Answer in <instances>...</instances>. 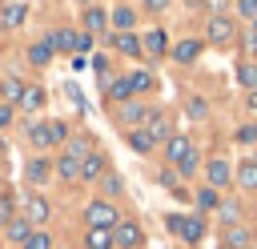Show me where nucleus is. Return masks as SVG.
<instances>
[{
    "mask_svg": "<svg viewBox=\"0 0 257 249\" xmlns=\"http://www.w3.org/2000/svg\"><path fill=\"white\" fill-rule=\"evenodd\" d=\"M56 173H60L64 181H72V177H80V161H76V157H60V161H56Z\"/></svg>",
    "mask_w": 257,
    "mask_h": 249,
    "instance_id": "nucleus-24",
    "label": "nucleus"
},
{
    "mask_svg": "<svg viewBox=\"0 0 257 249\" xmlns=\"http://www.w3.org/2000/svg\"><path fill=\"white\" fill-rule=\"evenodd\" d=\"M84 249H112V233H108V229H88Z\"/></svg>",
    "mask_w": 257,
    "mask_h": 249,
    "instance_id": "nucleus-19",
    "label": "nucleus"
},
{
    "mask_svg": "<svg viewBox=\"0 0 257 249\" xmlns=\"http://www.w3.org/2000/svg\"><path fill=\"white\" fill-rule=\"evenodd\" d=\"M112 48H116V52H124V56H145V48H141V40H137L133 32L112 36Z\"/></svg>",
    "mask_w": 257,
    "mask_h": 249,
    "instance_id": "nucleus-9",
    "label": "nucleus"
},
{
    "mask_svg": "<svg viewBox=\"0 0 257 249\" xmlns=\"http://www.w3.org/2000/svg\"><path fill=\"white\" fill-rule=\"evenodd\" d=\"M253 32H257V20H253Z\"/></svg>",
    "mask_w": 257,
    "mask_h": 249,
    "instance_id": "nucleus-40",
    "label": "nucleus"
},
{
    "mask_svg": "<svg viewBox=\"0 0 257 249\" xmlns=\"http://www.w3.org/2000/svg\"><path fill=\"white\" fill-rule=\"evenodd\" d=\"M44 177H48V161L32 157V161H28V181H44Z\"/></svg>",
    "mask_w": 257,
    "mask_h": 249,
    "instance_id": "nucleus-27",
    "label": "nucleus"
},
{
    "mask_svg": "<svg viewBox=\"0 0 257 249\" xmlns=\"http://www.w3.org/2000/svg\"><path fill=\"white\" fill-rule=\"evenodd\" d=\"M141 241H145V233H141L137 221H116V229H112V245H120V249H137Z\"/></svg>",
    "mask_w": 257,
    "mask_h": 249,
    "instance_id": "nucleus-2",
    "label": "nucleus"
},
{
    "mask_svg": "<svg viewBox=\"0 0 257 249\" xmlns=\"http://www.w3.org/2000/svg\"><path fill=\"white\" fill-rule=\"evenodd\" d=\"M52 241H48V233H32L28 241H24V249H48Z\"/></svg>",
    "mask_w": 257,
    "mask_h": 249,
    "instance_id": "nucleus-33",
    "label": "nucleus"
},
{
    "mask_svg": "<svg viewBox=\"0 0 257 249\" xmlns=\"http://www.w3.org/2000/svg\"><path fill=\"white\" fill-rule=\"evenodd\" d=\"M84 217H88V225H92V229H112V225H116V209H112L108 201H92Z\"/></svg>",
    "mask_w": 257,
    "mask_h": 249,
    "instance_id": "nucleus-3",
    "label": "nucleus"
},
{
    "mask_svg": "<svg viewBox=\"0 0 257 249\" xmlns=\"http://www.w3.org/2000/svg\"><path fill=\"white\" fill-rule=\"evenodd\" d=\"M209 40H213V44H225V40H233V24H229L225 16H213V20H209Z\"/></svg>",
    "mask_w": 257,
    "mask_h": 249,
    "instance_id": "nucleus-8",
    "label": "nucleus"
},
{
    "mask_svg": "<svg viewBox=\"0 0 257 249\" xmlns=\"http://www.w3.org/2000/svg\"><path fill=\"white\" fill-rule=\"evenodd\" d=\"M128 145H133V149H137V153H149V149H153V145H157V141H153V137H149V129H133V137H128Z\"/></svg>",
    "mask_w": 257,
    "mask_h": 249,
    "instance_id": "nucleus-23",
    "label": "nucleus"
},
{
    "mask_svg": "<svg viewBox=\"0 0 257 249\" xmlns=\"http://www.w3.org/2000/svg\"><path fill=\"white\" fill-rule=\"evenodd\" d=\"M197 205H201V209H217V193H213V189H201V193H197Z\"/></svg>",
    "mask_w": 257,
    "mask_h": 249,
    "instance_id": "nucleus-32",
    "label": "nucleus"
},
{
    "mask_svg": "<svg viewBox=\"0 0 257 249\" xmlns=\"http://www.w3.org/2000/svg\"><path fill=\"white\" fill-rule=\"evenodd\" d=\"M104 20H108V8H100V4H88L84 8V24L88 28H104Z\"/></svg>",
    "mask_w": 257,
    "mask_h": 249,
    "instance_id": "nucleus-22",
    "label": "nucleus"
},
{
    "mask_svg": "<svg viewBox=\"0 0 257 249\" xmlns=\"http://www.w3.org/2000/svg\"><path fill=\"white\" fill-rule=\"evenodd\" d=\"M8 120H12V104H8V100H4V104H0V129H4V125H8Z\"/></svg>",
    "mask_w": 257,
    "mask_h": 249,
    "instance_id": "nucleus-37",
    "label": "nucleus"
},
{
    "mask_svg": "<svg viewBox=\"0 0 257 249\" xmlns=\"http://www.w3.org/2000/svg\"><path fill=\"white\" fill-rule=\"evenodd\" d=\"M28 60H32L36 68H44V64L52 60V44H48V40H40V44H32V48H28Z\"/></svg>",
    "mask_w": 257,
    "mask_h": 249,
    "instance_id": "nucleus-20",
    "label": "nucleus"
},
{
    "mask_svg": "<svg viewBox=\"0 0 257 249\" xmlns=\"http://www.w3.org/2000/svg\"><path fill=\"white\" fill-rule=\"evenodd\" d=\"M237 76H241V84H257V68H253V64H241Z\"/></svg>",
    "mask_w": 257,
    "mask_h": 249,
    "instance_id": "nucleus-34",
    "label": "nucleus"
},
{
    "mask_svg": "<svg viewBox=\"0 0 257 249\" xmlns=\"http://www.w3.org/2000/svg\"><path fill=\"white\" fill-rule=\"evenodd\" d=\"M169 229H177L189 245H197V241L205 237V221H201V217H177V213H173V217H169Z\"/></svg>",
    "mask_w": 257,
    "mask_h": 249,
    "instance_id": "nucleus-1",
    "label": "nucleus"
},
{
    "mask_svg": "<svg viewBox=\"0 0 257 249\" xmlns=\"http://www.w3.org/2000/svg\"><path fill=\"white\" fill-rule=\"evenodd\" d=\"M189 116H205V100L193 96V100H189Z\"/></svg>",
    "mask_w": 257,
    "mask_h": 249,
    "instance_id": "nucleus-36",
    "label": "nucleus"
},
{
    "mask_svg": "<svg viewBox=\"0 0 257 249\" xmlns=\"http://www.w3.org/2000/svg\"><path fill=\"white\" fill-rule=\"evenodd\" d=\"M108 96H112V100H124V104H128V100L137 96V88H133V80H128V76H120V80H112V84H108Z\"/></svg>",
    "mask_w": 257,
    "mask_h": 249,
    "instance_id": "nucleus-15",
    "label": "nucleus"
},
{
    "mask_svg": "<svg viewBox=\"0 0 257 249\" xmlns=\"http://www.w3.org/2000/svg\"><path fill=\"white\" fill-rule=\"evenodd\" d=\"M92 48V36H76V52H88Z\"/></svg>",
    "mask_w": 257,
    "mask_h": 249,
    "instance_id": "nucleus-38",
    "label": "nucleus"
},
{
    "mask_svg": "<svg viewBox=\"0 0 257 249\" xmlns=\"http://www.w3.org/2000/svg\"><path fill=\"white\" fill-rule=\"evenodd\" d=\"M237 185H241V189H257V161H245V165L237 169Z\"/></svg>",
    "mask_w": 257,
    "mask_h": 249,
    "instance_id": "nucleus-21",
    "label": "nucleus"
},
{
    "mask_svg": "<svg viewBox=\"0 0 257 249\" xmlns=\"http://www.w3.org/2000/svg\"><path fill=\"white\" fill-rule=\"evenodd\" d=\"M128 80H133V88H137V92H145V88H153V76H149V72H133Z\"/></svg>",
    "mask_w": 257,
    "mask_h": 249,
    "instance_id": "nucleus-31",
    "label": "nucleus"
},
{
    "mask_svg": "<svg viewBox=\"0 0 257 249\" xmlns=\"http://www.w3.org/2000/svg\"><path fill=\"white\" fill-rule=\"evenodd\" d=\"M205 177H209V185H213V189H225L233 173H229V165H225V157H213V161H209V169H205Z\"/></svg>",
    "mask_w": 257,
    "mask_h": 249,
    "instance_id": "nucleus-4",
    "label": "nucleus"
},
{
    "mask_svg": "<svg viewBox=\"0 0 257 249\" xmlns=\"http://www.w3.org/2000/svg\"><path fill=\"white\" fill-rule=\"evenodd\" d=\"M48 44H52V52H68V48H76V32H68V28H56V32L48 36Z\"/></svg>",
    "mask_w": 257,
    "mask_h": 249,
    "instance_id": "nucleus-13",
    "label": "nucleus"
},
{
    "mask_svg": "<svg viewBox=\"0 0 257 249\" xmlns=\"http://www.w3.org/2000/svg\"><path fill=\"white\" fill-rule=\"evenodd\" d=\"M104 169V161H100V153H88L84 161H80V177H96Z\"/></svg>",
    "mask_w": 257,
    "mask_h": 249,
    "instance_id": "nucleus-26",
    "label": "nucleus"
},
{
    "mask_svg": "<svg viewBox=\"0 0 257 249\" xmlns=\"http://www.w3.org/2000/svg\"><path fill=\"white\" fill-rule=\"evenodd\" d=\"M253 141H257V129H253Z\"/></svg>",
    "mask_w": 257,
    "mask_h": 249,
    "instance_id": "nucleus-41",
    "label": "nucleus"
},
{
    "mask_svg": "<svg viewBox=\"0 0 257 249\" xmlns=\"http://www.w3.org/2000/svg\"><path fill=\"white\" fill-rule=\"evenodd\" d=\"M249 108H257V88H253V92H249Z\"/></svg>",
    "mask_w": 257,
    "mask_h": 249,
    "instance_id": "nucleus-39",
    "label": "nucleus"
},
{
    "mask_svg": "<svg viewBox=\"0 0 257 249\" xmlns=\"http://www.w3.org/2000/svg\"><path fill=\"white\" fill-rule=\"evenodd\" d=\"M197 165H201V161H197V149H193V153H189V157H185L177 169H181V177H193V173H197Z\"/></svg>",
    "mask_w": 257,
    "mask_h": 249,
    "instance_id": "nucleus-30",
    "label": "nucleus"
},
{
    "mask_svg": "<svg viewBox=\"0 0 257 249\" xmlns=\"http://www.w3.org/2000/svg\"><path fill=\"white\" fill-rule=\"evenodd\" d=\"M28 16V4H20V0H8V4H0V20L4 24H20Z\"/></svg>",
    "mask_w": 257,
    "mask_h": 249,
    "instance_id": "nucleus-12",
    "label": "nucleus"
},
{
    "mask_svg": "<svg viewBox=\"0 0 257 249\" xmlns=\"http://www.w3.org/2000/svg\"><path fill=\"white\" fill-rule=\"evenodd\" d=\"M141 48H145V56H161V52L169 48V36H165L161 28H153V32H149V36L141 40Z\"/></svg>",
    "mask_w": 257,
    "mask_h": 249,
    "instance_id": "nucleus-10",
    "label": "nucleus"
},
{
    "mask_svg": "<svg viewBox=\"0 0 257 249\" xmlns=\"http://www.w3.org/2000/svg\"><path fill=\"white\" fill-rule=\"evenodd\" d=\"M133 20H137V12H133V8H128V4H124V8H116V12H112V24H120V28H128V24H133Z\"/></svg>",
    "mask_w": 257,
    "mask_h": 249,
    "instance_id": "nucleus-29",
    "label": "nucleus"
},
{
    "mask_svg": "<svg viewBox=\"0 0 257 249\" xmlns=\"http://www.w3.org/2000/svg\"><path fill=\"white\" fill-rule=\"evenodd\" d=\"M24 221H28V225L48 221V201H44V197H28V201H24Z\"/></svg>",
    "mask_w": 257,
    "mask_h": 249,
    "instance_id": "nucleus-6",
    "label": "nucleus"
},
{
    "mask_svg": "<svg viewBox=\"0 0 257 249\" xmlns=\"http://www.w3.org/2000/svg\"><path fill=\"white\" fill-rule=\"evenodd\" d=\"M221 245H225V249H245V245H249V229H245V225H225Z\"/></svg>",
    "mask_w": 257,
    "mask_h": 249,
    "instance_id": "nucleus-7",
    "label": "nucleus"
},
{
    "mask_svg": "<svg viewBox=\"0 0 257 249\" xmlns=\"http://www.w3.org/2000/svg\"><path fill=\"white\" fill-rule=\"evenodd\" d=\"M149 137L153 141H173V125H169V116H161V112H149Z\"/></svg>",
    "mask_w": 257,
    "mask_h": 249,
    "instance_id": "nucleus-5",
    "label": "nucleus"
},
{
    "mask_svg": "<svg viewBox=\"0 0 257 249\" xmlns=\"http://www.w3.org/2000/svg\"><path fill=\"white\" fill-rule=\"evenodd\" d=\"M120 120L124 125H141V120H149V112H145L141 100H128V104H120Z\"/></svg>",
    "mask_w": 257,
    "mask_h": 249,
    "instance_id": "nucleus-16",
    "label": "nucleus"
},
{
    "mask_svg": "<svg viewBox=\"0 0 257 249\" xmlns=\"http://www.w3.org/2000/svg\"><path fill=\"white\" fill-rule=\"evenodd\" d=\"M189 153H193V145H189L185 137H173V141L165 145V157H169V161H177V165H181V161H185Z\"/></svg>",
    "mask_w": 257,
    "mask_h": 249,
    "instance_id": "nucleus-18",
    "label": "nucleus"
},
{
    "mask_svg": "<svg viewBox=\"0 0 257 249\" xmlns=\"http://www.w3.org/2000/svg\"><path fill=\"white\" fill-rule=\"evenodd\" d=\"M0 96H4V92H0ZM0 104H4V100H0Z\"/></svg>",
    "mask_w": 257,
    "mask_h": 249,
    "instance_id": "nucleus-42",
    "label": "nucleus"
},
{
    "mask_svg": "<svg viewBox=\"0 0 257 249\" xmlns=\"http://www.w3.org/2000/svg\"><path fill=\"white\" fill-rule=\"evenodd\" d=\"M237 12H241V16H257V0H241Z\"/></svg>",
    "mask_w": 257,
    "mask_h": 249,
    "instance_id": "nucleus-35",
    "label": "nucleus"
},
{
    "mask_svg": "<svg viewBox=\"0 0 257 249\" xmlns=\"http://www.w3.org/2000/svg\"><path fill=\"white\" fill-rule=\"evenodd\" d=\"M173 56H177L181 64H193V60L201 56V40H181V44L173 48Z\"/></svg>",
    "mask_w": 257,
    "mask_h": 249,
    "instance_id": "nucleus-14",
    "label": "nucleus"
},
{
    "mask_svg": "<svg viewBox=\"0 0 257 249\" xmlns=\"http://www.w3.org/2000/svg\"><path fill=\"white\" fill-rule=\"evenodd\" d=\"M28 141H32L36 149H48V145H56V141H52V125H28Z\"/></svg>",
    "mask_w": 257,
    "mask_h": 249,
    "instance_id": "nucleus-17",
    "label": "nucleus"
},
{
    "mask_svg": "<svg viewBox=\"0 0 257 249\" xmlns=\"http://www.w3.org/2000/svg\"><path fill=\"white\" fill-rule=\"evenodd\" d=\"M20 108H24V112H36V108H44V88H36V84H24V92H20Z\"/></svg>",
    "mask_w": 257,
    "mask_h": 249,
    "instance_id": "nucleus-11",
    "label": "nucleus"
},
{
    "mask_svg": "<svg viewBox=\"0 0 257 249\" xmlns=\"http://www.w3.org/2000/svg\"><path fill=\"white\" fill-rule=\"evenodd\" d=\"M0 92L8 96V104H12V100L20 104V92H24V84H20V80H4V84H0Z\"/></svg>",
    "mask_w": 257,
    "mask_h": 249,
    "instance_id": "nucleus-28",
    "label": "nucleus"
},
{
    "mask_svg": "<svg viewBox=\"0 0 257 249\" xmlns=\"http://www.w3.org/2000/svg\"><path fill=\"white\" fill-rule=\"evenodd\" d=\"M8 237H12V241H28V237H32V225H28L24 217H16V221H8Z\"/></svg>",
    "mask_w": 257,
    "mask_h": 249,
    "instance_id": "nucleus-25",
    "label": "nucleus"
}]
</instances>
